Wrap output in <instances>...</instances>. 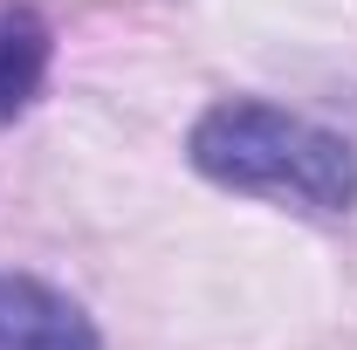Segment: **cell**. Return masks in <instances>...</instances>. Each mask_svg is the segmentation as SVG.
<instances>
[{"instance_id":"cell-1","label":"cell","mask_w":357,"mask_h":350,"mask_svg":"<svg viewBox=\"0 0 357 350\" xmlns=\"http://www.w3.org/2000/svg\"><path fill=\"white\" fill-rule=\"evenodd\" d=\"M192 172L255 192V199H289L303 213H351L357 206V144L303 110H282L261 96H220L199 110L185 137Z\"/></svg>"},{"instance_id":"cell-2","label":"cell","mask_w":357,"mask_h":350,"mask_svg":"<svg viewBox=\"0 0 357 350\" xmlns=\"http://www.w3.org/2000/svg\"><path fill=\"white\" fill-rule=\"evenodd\" d=\"M0 350H103L89 309L42 275H0Z\"/></svg>"},{"instance_id":"cell-3","label":"cell","mask_w":357,"mask_h":350,"mask_svg":"<svg viewBox=\"0 0 357 350\" xmlns=\"http://www.w3.org/2000/svg\"><path fill=\"white\" fill-rule=\"evenodd\" d=\"M48 55H55V42H48L42 14L7 7V14H0V124H14V117L42 96Z\"/></svg>"}]
</instances>
